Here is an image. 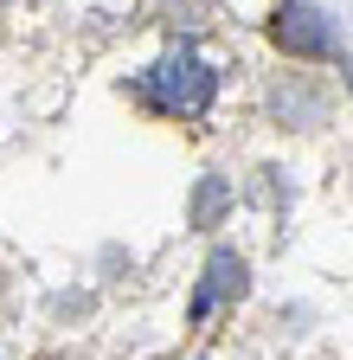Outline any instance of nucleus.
I'll list each match as a JSON object with an SVG mask.
<instances>
[{
  "mask_svg": "<svg viewBox=\"0 0 353 360\" xmlns=\"http://www.w3.org/2000/svg\"><path fill=\"white\" fill-rule=\"evenodd\" d=\"M212 90H218L212 65L193 52V45H173V52H167V58L135 84V97H142L148 110H161V116L193 122V116H206V110H212Z\"/></svg>",
  "mask_w": 353,
  "mask_h": 360,
  "instance_id": "nucleus-1",
  "label": "nucleus"
},
{
  "mask_svg": "<svg viewBox=\"0 0 353 360\" xmlns=\"http://www.w3.org/2000/svg\"><path fill=\"white\" fill-rule=\"evenodd\" d=\"M270 39L283 45V52H295V58H328L334 52V39H328L321 13L308 7V0H283L277 20H270Z\"/></svg>",
  "mask_w": 353,
  "mask_h": 360,
  "instance_id": "nucleus-2",
  "label": "nucleus"
},
{
  "mask_svg": "<svg viewBox=\"0 0 353 360\" xmlns=\"http://www.w3.org/2000/svg\"><path fill=\"white\" fill-rule=\"evenodd\" d=\"M238 290H244V264H238L232 251H212V264H206V290L193 296V315H212L218 296H238Z\"/></svg>",
  "mask_w": 353,
  "mask_h": 360,
  "instance_id": "nucleus-3",
  "label": "nucleus"
},
{
  "mask_svg": "<svg viewBox=\"0 0 353 360\" xmlns=\"http://www.w3.org/2000/svg\"><path fill=\"white\" fill-rule=\"evenodd\" d=\"M0 7H7V0H0Z\"/></svg>",
  "mask_w": 353,
  "mask_h": 360,
  "instance_id": "nucleus-4",
  "label": "nucleus"
}]
</instances>
